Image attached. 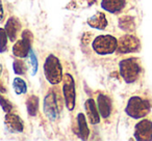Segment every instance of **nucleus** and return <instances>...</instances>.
I'll return each instance as SVG.
<instances>
[{
  "instance_id": "f257e3e1",
  "label": "nucleus",
  "mask_w": 152,
  "mask_h": 141,
  "mask_svg": "<svg viewBox=\"0 0 152 141\" xmlns=\"http://www.w3.org/2000/svg\"><path fill=\"white\" fill-rule=\"evenodd\" d=\"M44 75L46 80L50 84L56 85L63 80V69L59 59L55 55L50 54L47 56L44 62Z\"/></svg>"
},
{
  "instance_id": "f03ea898",
  "label": "nucleus",
  "mask_w": 152,
  "mask_h": 141,
  "mask_svg": "<svg viewBox=\"0 0 152 141\" xmlns=\"http://www.w3.org/2000/svg\"><path fill=\"white\" fill-rule=\"evenodd\" d=\"M149 111L150 104L148 103V101L140 97H131L128 100V103L125 108V112L127 115L134 119L145 117L149 113Z\"/></svg>"
},
{
  "instance_id": "7ed1b4c3",
  "label": "nucleus",
  "mask_w": 152,
  "mask_h": 141,
  "mask_svg": "<svg viewBox=\"0 0 152 141\" xmlns=\"http://www.w3.org/2000/svg\"><path fill=\"white\" fill-rule=\"evenodd\" d=\"M119 69L122 78L126 83H133L139 78L141 67L135 58L123 59L119 63Z\"/></svg>"
},
{
  "instance_id": "20e7f679",
  "label": "nucleus",
  "mask_w": 152,
  "mask_h": 141,
  "mask_svg": "<svg viewBox=\"0 0 152 141\" xmlns=\"http://www.w3.org/2000/svg\"><path fill=\"white\" fill-rule=\"evenodd\" d=\"M93 49L99 55L112 54L117 50L118 40L115 36L105 34V35H98L93 40Z\"/></svg>"
},
{
  "instance_id": "39448f33",
  "label": "nucleus",
  "mask_w": 152,
  "mask_h": 141,
  "mask_svg": "<svg viewBox=\"0 0 152 141\" xmlns=\"http://www.w3.org/2000/svg\"><path fill=\"white\" fill-rule=\"evenodd\" d=\"M63 109L58 95L54 91H49L44 99V113L50 120H55L58 117L59 112Z\"/></svg>"
},
{
  "instance_id": "423d86ee",
  "label": "nucleus",
  "mask_w": 152,
  "mask_h": 141,
  "mask_svg": "<svg viewBox=\"0 0 152 141\" xmlns=\"http://www.w3.org/2000/svg\"><path fill=\"white\" fill-rule=\"evenodd\" d=\"M63 93L66 107L69 111H72L75 107L76 93L74 79L70 74H65L63 77Z\"/></svg>"
},
{
  "instance_id": "0eeeda50",
  "label": "nucleus",
  "mask_w": 152,
  "mask_h": 141,
  "mask_svg": "<svg viewBox=\"0 0 152 141\" xmlns=\"http://www.w3.org/2000/svg\"><path fill=\"white\" fill-rule=\"evenodd\" d=\"M22 38L15 43L13 46V54L16 57L19 58H25L28 56L30 49H31V44L34 40V35L29 30H24L22 32Z\"/></svg>"
},
{
  "instance_id": "6e6552de",
  "label": "nucleus",
  "mask_w": 152,
  "mask_h": 141,
  "mask_svg": "<svg viewBox=\"0 0 152 141\" xmlns=\"http://www.w3.org/2000/svg\"><path fill=\"white\" fill-rule=\"evenodd\" d=\"M139 46L140 42L137 36L132 35V34H126V35L122 36L118 42V47H117L116 51L120 54H127V53L137 51Z\"/></svg>"
},
{
  "instance_id": "1a4fd4ad",
  "label": "nucleus",
  "mask_w": 152,
  "mask_h": 141,
  "mask_svg": "<svg viewBox=\"0 0 152 141\" xmlns=\"http://www.w3.org/2000/svg\"><path fill=\"white\" fill-rule=\"evenodd\" d=\"M134 138L139 141L152 140V121L149 119H143L135 124Z\"/></svg>"
},
{
  "instance_id": "9d476101",
  "label": "nucleus",
  "mask_w": 152,
  "mask_h": 141,
  "mask_svg": "<svg viewBox=\"0 0 152 141\" xmlns=\"http://www.w3.org/2000/svg\"><path fill=\"white\" fill-rule=\"evenodd\" d=\"M4 124L7 129L12 133H21L24 130V124L20 116L17 114L7 112L4 116Z\"/></svg>"
},
{
  "instance_id": "9b49d317",
  "label": "nucleus",
  "mask_w": 152,
  "mask_h": 141,
  "mask_svg": "<svg viewBox=\"0 0 152 141\" xmlns=\"http://www.w3.org/2000/svg\"><path fill=\"white\" fill-rule=\"evenodd\" d=\"M21 29V23L16 17H11L7 21L4 26V30L7 34V38L11 42H15L17 35Z\"/></svg>"
},
{
  "instance_id": "f8f14e48",
  "label": "nucleus",
  "mask_w": 152,
  "mask_h": 141,
  "mask_svg": "<svg viewBox=\"0 0 152 141\" xmlns=\"http://www.w3.org/2000/svg\"><path fill=\"white\" fill-rule=\"evenodd\" d=\"M98 103V111H99L100 115L103 118H107L110 115V112H112V101L106 95H98L97 99Z\"/></svg>"
},
{
  "instance_id": "ddd939ff",
  "label": "nucleus",
  "mask_w": 152,
  "mask_h": 141,
  "mask_svg": "<svg viewBox=\"0 0 152 141\" xmlns=\"http://www.w3.org/2000/svg\"><path fill=\"white\" fill-rule=\"evenodd\" d=\"M125 0H102L101 7L105 12H108L110 14H117L124 9Z\"/></svg>"
},
{
  "instance_id": "4468645a",
  "label": "nucleus",
  "mask_w": 152,
  "mask_h": 141,
  "mask_svg": "<svg viewBox=\"0 0 152 141\" xmlns=\"http://www.w3.org/2000/svg\"><path fill=\"white\" fill-rule=\"evenodd\" d=\"M85 107L87 110V115L89 117V120L92 124H97L100 121L99 111L97 110V106L95 104V101L93 99H89L86 101Z\"/></svg>"
},
{
  "instance_id": "2eb2a0df",
  "label": "nucleus",
  "mask_w": 152,
  "mask_h": 141,
  "mask_svg": "<svg viewBox=\"0 0 152 141\" xmlns=\"http://www.w3.org/2000/svg\"><path fill=\"white\" fill-rule=\"evenodd\" d=\"M88 24H89V26L96 28V29L104 30L107 26V20H106L105 15L102 12H98V13H96L95 15L88 19Z\"/></svg>"
},
{
  "instance_id": "dca6fc26",
  "label": "nucleus",
  "mask_w": 152,
  "mask_h": 141,
  "mask_svg": "<svg viewBox=\"0 0 152 141\" xmlns=\"http://www.w3.org/2000/svg\"><path fill=\"white\" fill-rule=\"evenodd\" d=\"M77 124H78V135L83 140L88 139L90 134L89 128H88L87 119L83 113H78L77 115Z\"/></svg>"
},
{
  "instance_id": "f3484780",
  "label": "nucleus",
  "mask_w": 152,
  "mask_h": 141,
  "mask_svg": "<svg viewBox=\"0 0 152 141\" xmlns=\"http://www.w3.org/2000/svg\"><path fill=\"white\" fill-rule=\"evenodd\" d=\"M119 27L126 32H132L135 29L134 19L130 16H124L119 19Z\"/></svg>"
},
{
  "instance_id": "a211bd4d",
  "label": "nucleus",
  "mask_w": 152,
  "mask_h": 141,
  "mask_svg": "<svg viewBox=\"0 0 152 141\" xmlns=\"http://www.w3.org/2000/svg\"><path fill=\"white\" fill-rule=\"evenodd\" d=\"M26 107L30 116H36L39 110V98L36 95H30L26 101Z\"/></svg>"
},
{
  "instance_id": "6ab92c4d",
  "label": "nucleus",
  "mask_w": 152,
  "mask_h": 141,
  "mask_svg": "<svg viewBox=\"0 0 152 141\" xmlns=\"http://www.w3.org/2000/svg\"><path fill=\"white\" fill-rule=\"evenodd\" d=\"M13 88L15 90V93L20 95H23V93H26V91H27V85H26L25 81L22 78L16 77L13 81Z\"/></svg>"
},
{
  "instance_id": "aec40b11",
  "label": "nucleus",
  "mask_w": 152,
  "mask_h": 141,
  "mask_svg": "<svg viewBox=\"0 0 152 141\" xmlns=\"http://www.w3.org/2000/svg\"><path fill=\"white\" fill-rule=\"evenodd\" d=\"M7 34L4 28H0V54L7 51Z\"/></svg>"
},
{
  "instance_id": "412c9836",
  "label": "nucleus",
  "mask_w": 152,
  "mask_h": 141,
  "mask_svg": "<svg viewBox=\"0 0 152 141\" xmlns=\"http://www.w3.org/2000/svg\"><path fill=\"white\" fill-rule=\"evenodd\" d=\"M13 69L16 75H24L26 73V65L24 61L19 60V59L15 60L13 62Z\"/></svg>"
},
{
  "instance_id": "4be33fe9",
  "label": "nucleus",
  "mask_w": 152,
  "mask_h": 141,
  "mask_svg": "<svg viewBox=\"0 0 152 141\" xmlns=\"http://www.w3.org/2000/svg\"><path fill=\"white\" fill-rule=\"evenodd\" d=\"M28 56H29V60H30V64H31V75H36V73L38 72V59H37V56L34 54V51L30 49L29 53H28Z\"/></svg>"
},
{
  "instance_id": "5701e85b",
  "label": "nucleus",
  "mask_w": 152,
  "mask_h": 141,
  "mask_svg": "<svg viewBox=\"0 0 152 141\" xmlns=\"http://www.w3.org/2000/svg\"><path fill=\"white\" fill-rule=\"evenodd\" d=\"M0 106H1V108H2V110L5 113L11 112L12 109H13V105L10 103V101H7V100L1 95V93H0Z\"/></svg>"
},
{
  "instance_id": "b1692460",
  "label": "nucleus",
  "mask_w": 152,
  "mask_h": 141,
  "mask_svg": "<svg viewBox=\"0 0 152 141\" xmlns=\"http://www.w3.org/2000/svg\"><path fill=\"white\" fill-rule=\"evenodd\" d=\"M3 17H4V12H3V5L1 0H0V21H2Z\"/></svg>"
},
{
  "instance_id": "393cba45",
  "label": "nucleus",
  "mask_w": 152,
  "mask_h": 141,
  "mask_svg": "<svg viewBox=\"0 0 152 141\" xmlns=\"http://www.w3.org/2000/svg\"><path fill=\"white\" fill-rule=\"evenodd\" d=\"M1 74H2V65L0 64V76H1Z\"/></svg>"
}]
</instances>
